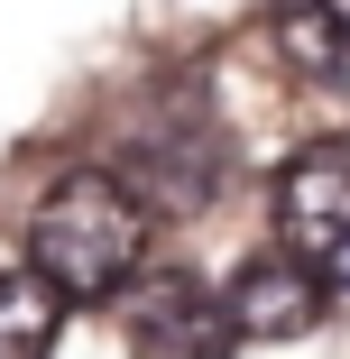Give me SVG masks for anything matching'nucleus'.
Listing matches in <instances>:
<instances>
[{"label":"nucleus","instance_id":"obj_1","mask_svg":"<svg viewBox=\"0 0 350 359\" xmlns=\"http://www.w3.org/2000/svg\"><path fill=\"white\" fill-rule=\"evenodd\" d=\"M148 258V194H129L102 166H65L28 212V267L65 304H102Z\"/></svg>","mask_w":350,"mask_h":359},{"label":"nucleus","instance_id":"obj_2","mask_svg":"<svg viewBox=\"0 0 350 359\" xmlns=\"http://www.w3.org/2000/svg\"><path fill=\"white\" fill-rule=\"evenodd\" d=\"M276 240L295 258H341L350 249V148H304L276 175Z\"/></svg>","mask_w":350,"mask_h":359},{"label":"nucleus","instance_id":"obj_3","mask_svg":"<svg viewBox=\"0 0 350 359\" xmlns=\"http://www.w3.org/2000/svg\"><path fill=\"white\" fill-rule=\"evenodd\" d=\"M323 276L304 267V258H258V267H240L231 276V295H222V323H231V341H295V332H314L323 323Z\"/></svg>","mask_w":350,"mask_h":359},{"label":"nucleus","instance_id":"obj_4","mask_svg":"<svg viewBox=\"0 0 350 359\" xmlns=\"http://www.w3.org/2000/svg\"><path fill=\"white\" fill-rule=\"evenodd\" d=\"M222 341H231V323L194 276H148L129 295V350L138 359H222Z\"/></svg>","mask_w":350,"mask_h":359},{"label":"nucleus","instance_id":"obj_5","mask_svg":"<svg viewBox=\"0 0 350 359\" xmlns=\"http://www.w3.org/2000/svg\"><path fill=\"white\" fill-rule=\"evenodd\" d=\"M65 332V295L37 267H0V359H46Z\"/></svg>","mask_w":350,"mask_h":359},{"label":"nucleus","instance_id":"obj_6","mask_svg":"<svg viewBox=\"0 0 350 359\" xmlns=\"http://www.w3.org/2000/svg\"><path fill=\"white\" fill-rule=\"evenodd\" d=\"M267 28H276V46H286V65H295V74L341 83L350 37H341V10H332V0H276V10H267Z\"/></svg>","mask_w":350,"mask_h":359}]
</instances>
